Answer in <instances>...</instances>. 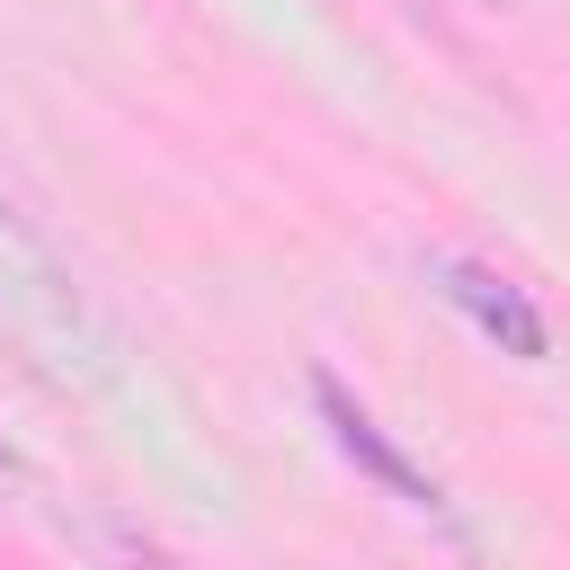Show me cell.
Listing matches in <instances>:
<instances>
[{"instance_id": "1", "label": "cell", "mask_w": 570, "mask_h": 570, "mask_svg": "<svg viewBox=\"0 0 570 570\" xmlns=\"http://www.w3.org/2000/svg\"><path fill=\"white\" fill-rule=\"evenodd\" d=\"M0 338H9L45 383H62V392H80V383L107 374V330H98L71 258H62L9 196H0Z\"/></svg>"}, {"instance_id": "2", "label": "cell", "mask_w": 570, "mask_h": 570, "mask_svg": "<svg viewBox=\"0 0 570 570\" xmlns=\"http://www.w3.org/2000/svg\"><path fill=\"white\" fill-rule=\"evenodd\" d=\"M428 276H436V294L481 330V338H499L508 356H525V365H543L552 356V330H543V312H534V294L517 285V276H499L490 258H463V249H436L428 258Z\"/></svg>"}, {"instance_id": "3", "label": "cell", "mask_w": 570, "mask_h": 570, "mask_svg": "<svg viewBox=\"0 0 570 570\" xmlns=\"http://www.w3.org/2000/svg\"><path fill=\"white\" fill-rule=\"evenodd\" d=\"M312 401H321V419H330V436H338V454H347V463H365L401 508H419V517H436V525H445V490H436V481H428V472H419V463L374 428V410H356L330 374H312Z\"/></svg>"}, {"instance_id": "4", "label": "cell", "mask_w": 570, "mask_h": 570, "mask_svg": "<svg viewBox=\"0 0 570 570\" xmlns=\"http://www.w3.org/2000/svg\"><path fill=\"white\" fill-rule=\"evenodd\" d=\"M80 543H89V561H98V570H187L160 534H142V525H134V517H116V508H89V517H80Z\"/></svg>"}, {"instance_id": "5", "label": "cell", "mask_w": 570, "mask_h": 570, "mask_svg": "<svg viewBox=\"0 0 570 570\" xmlns=\"http://www.w3.org/2000/svg\"><path fill=\"white\" fill-rule=\"evenodd\" d=\"M9 481H18V463H9V445H0V499H9Z\"/></svg>"}]
</instances>
